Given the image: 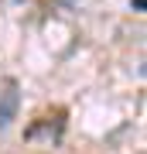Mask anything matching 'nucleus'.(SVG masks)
Returning <instances> with one entry per match:
<instances>
[{"label":"nucleus","mask_w":147,"mask_h":154,"mask_svg":"<svg viewBox=\"0 0 147 154\" xmlns=\"http://www.w3.org/2000/svg\"><path fill=\"white\" fill-rule=\"evenodd\" d=\"M17 106H21V86H17V79H0V130L11 127V120L17 116Z\"/></svg>","instance_id":"f257e3e1"}]
</instances>
